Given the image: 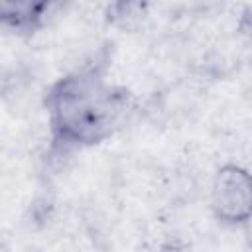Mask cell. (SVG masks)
<instances>
[{"label":"cell","mask_w":252,"mask_h":252,"mask_svg":"<svg viewBox=\"0 0 252 252\" xmlns=\"http://www.w3.org/2000/svg\"><path fill=\"white\" fill-rule=\"evenodd\" d=\"M211 209L228 224L252 219V173L240 165L220 167L211 183Z\"/></svg>","instance_id":"7a4b0ae2"},{"label":"cell","mask_w":252,"mask_h":252,"mask_svg":"<svg viewBox=\"0 0 252 252\" xmlns=\"http://www.w3.org/2000/svg\"><path fill=\"white\" fill-rule=\"evenodd\" d=\"M159 252H187V250L181 248V246H177V244H167V246H163Z\"/></svg>","instance_id":"3957f363"},{"label":"cell","mask_w":252,"mask_h":252,"mask_svg":"<svg viewBox=\"0 0 252 252\" xmlns=\"http://www.w3.org/2000/svg\"><path fill=\"white\" fill-rule=\"evenodd\" d=\"M51 124L65 142L93 144L110 132L120 112V98L94 73L61 79L49 98Z\"/></svg>","instance_id":"6da1fadb"}]
</instances>
